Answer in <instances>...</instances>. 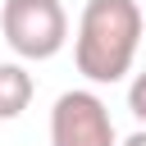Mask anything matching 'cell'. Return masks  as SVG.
Masks as SVG:
<instances>
[{
  "label": "cell",
  "instance_id": "6da1fadb",
  "mask_svg": "<svg viewBox=\"0 0 146 146\" xmlns=\"http://www.w3.org/2000/svg\"><path fill=\"white\" fill-rule=\"evenodd\" d=\"M141 46V5L137 0H87L73 36L78 73L96 87L123 82Z\"/></svg>",
  "mask_w": 146,
  "mask_h": 146
},
{
  "label": "cell",
  "instance_id": "7a4b0ae2",
  "mask_svg": "<svg viewBox=\"0 0 146 146\" xmlns=\"http://www.w3.org/2000/svg\"><path fill=\"white\" fill-rule=\"evenodd\" d=\"M0 32L18 59H55L68 41V14L59 0H5Z\"/></svg>",
  "mask_w": 146,
  "mask_h": 146
},
{
  "label": "cell",
  "instance_id": "3957f363",
  "mask_svg": "<svg viewBox=\"0 0 146 146\" xmlns=\"http://www.w3.org/2000/svg\"><path fill=\"white\" fill-rule=\"evenodd\" d=\"M50 146H119L110 105L96 91H64L50 110Z\"/></svg>",
  "mask_w": 146,
  "mask_h": 146
},
{
  "label": "cell",
  "instance_id": "277c9868",
  "mask_svg": "<svg viewBox=\"0 0 146 146\" xmlns=\"http://www.w3.org/2000/svg\"><path fill=\"white\" fill-rule=\"evenodd\" d=\"M36 96V82L23 64H0V119H18Z\"/></svg>",
  "mask_w": 146,
  "mask_h": 146
},
{
  "label": "cell",
  "instance_id": "5b68a950",
  "mask_svg": "<svg viewBox=\"0 0 146 146\" xmlns=\"http://www.w3.org/2000/svg\"><path fill=\"white\" fill-rule=\"evenodd\" d=\"M128 110H132V119L146 128V73L132 78V87H128Z\"/></svg>",
  "mask_w": 146,
  "mask_h": 146
},
{
  "label": "cell",
  "instance_id": "8992f818",
  "mask_svg": "<svg viewBox=\"0 0 146 146\" xmlns=\"http://www.w3.org/2000/svg\"><path fill=\"white\" fill-rule=\"evenodd\" d=\"M119 146H146V128H137V132H132V137H123Z\"/></svg>",
  "mask_w": 146,
  "mask_h": 146
}]
</instances>
